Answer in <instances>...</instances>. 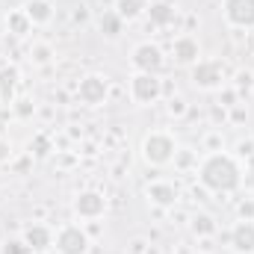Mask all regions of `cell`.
<instances>
[{"label": "cell", "instance_id": "cell-1", "mask_svg": "<svg viewBox=\"0 0 254 254\" xmlns=\"http://www.w3.org/2000/svg\"><path fill=\"white\" fill-rule=\"evenodd\" d=\"M201 184L210 192H234L240 187V166L234 157L216 151L201 163Z\"/></svg>", "mask_w": 254, "mask_h": 254}, {"label": "cell", "instance_id": "cell-2", "mask_svg": "<svg viewBox=\"0 0 254 254\" xmlns=\"http://www.w3.org/2000/svg\"><path fill=\"white\" fill-rule=\"evenodd\" d=\"M175 154H178V145H175V139H172L169 133H163V130H154V133L145 139V145H142V157H145L151 166H166V163L175 160Z\"/></svg>", "mask_w": 254, "mask_h": 254}, {"label": "cell", "instance_id": "cell-3", "mask_svg": "<svg viewBox=\"0 0 254 254\" xmlns=\"http://www.w3.org/2000/svg\"><path fill=\"white\" fill-rule=\"evenodd\" d=\"M160 95H163V83H160L157 74H142V71H136V74L130 77V98H133L136 104H154Z\"/></svg>", "mask_w": 254, "mask_h": 254}, {"label": "cell", "instance_id": "cell-4", "mask_svg": "<svg viewBox=\"0 0 254 254\" xmlns=\"http://www.w3.org/2000/svg\"><path fill=\"white\" fill-rule=\"evenodd\" d=\"M163 63H166V57H163V51H160L157 45L142 42V45H136V48H133L130 65H133L136 71H142V74H160Z\"/></svg>", "mask_w": 254, "mask_h": 254}, {"label": "cell", "instance_id": "cell-5", "mask_svg": "<svg viewBox=\"0 0 254 254\" xmlns=\"http://www.w3.org/2000/svg\"><path fill=\"white\" fill-rule=\"evenodd\" d=\"M192 83L198 89H219L225 83V65L219 60H198L192 68Z\"/></svg>", "mask_w": 254, "mask_h": 254}, {"label": "cell", "instance_id": "cell-6", "mask_svg": "<svg viewBox=\"0 0 254 254\" xmlns=\"http://www.w3.org/2000/svg\"><path fill=\"white\" fill-rule=\"evenodd\" d=\"M57 252L60 254H86L89 252V234L80 225H65L57 234Z\"/></svg>", "mask_w": 254, "mask_h": 254}, {"label": "cell", "instance_id": "cell-7", "mask_svg": "<svg viewBox=\"0 0 254 254\" xmlns=\"http://www.w3.org/2000/svg\"><path fill=\"white\" fill-rule=\"evenodd\" d=\"M107 95H110V83H107V77H98V74L83 77L80 86H77V98L86 107H101L107 101Z\"/></svg>", "mask_w": 254, "mask_h": 254}, {"label": "cell", "instance_id": "cell-8", "mask_svg": "<svg viewBox=\"0 0 254 254\" xmlns=\"http://www.w3.org/2000/svg\"><path fill=\"white\" fill-rule=\"evenodd\" d=\"M225 18L234 27H254V0H225Z\"/></svg>", "mask_w": 254, "mask_h": 254}, {"label": "cell", "instance_id": "cell-9", "mask_svg": "<svg viewBox=\"0 0 254 254\" xmlns=\"http://www.w3.org/2000/svg\"><path fill=\"white\" fill-rule=\"evenodd\" d=\"M74 210H77V216H83V219H98V216H104V210H107V198H104L101 192H80L77 201H74Z\"/></svg>", "mask_w": 254, "mask_h": 254}, {"label": "cell", "instance_id": "cell-10", "mask_svg": "<svg viewBox=\"0 0 254 254\" xmlns=\"http://www.w3.org/2000/svg\"><path fill=\"white\" fill-rule=\"evenodd\" d=\"M231 246L237 254H254V219H243L231 231Z\"/></svg>", "mask_w": 254, "mask_h": 254}, {"label": "cell", "instance_id": "cell-11", "mask_svg": "<svg viewBox=\"0 0 254 254\" xmlns=\"http://www.w3.org/2000/svg\"><path fill=\"white\" fill-rule=\"evenodd\" d=\"M172 54H175V60H178L181 65L198 63V57H201L198 39H192V36H178V39L172 42Z\"/></svg>", "mask_w": 254, "mask_h": 254}, {"label": "cell", "instance_id": "cell-12", "mask_svg": "<svg viewBox=\"0 0 254 254\" xmlns=\"http://www.w3.org/2000/svg\"><path fill=\"white\" fill-rule=\"evenodd\" d=\"M24 243H27L33 252H45V249L54 246V234H51V228H45V225H30V228L24 231Z\"/></svg>", "mask_w": 254, "mask_h": 254}, {"label": "cell", "instance_id": "cell-13", "mask_svg": "<svg viewBox=\"0 0 254 254\" xmlns=\"http://www.w3.org/2000/svg\"><path fill=\"white\" fill-rule=\"evenodd\" d=\"M148 198H151L154 204H160V207H172V204L178 201V187H175V184L157 181V184L148 187Z\"/></svg>", "mask_w": 254, "mask_h": 254}, {"label": "cell", "instance_id": "cell-14", "mask_svg": "<svg viewBox=\"0 0 254 254\" xmlns=\"http://www.w3.org/2000/svg\"><path fill=\"white\" fill-rule=\"evenodd\" d=\"M15 86H18V68L15 65H0V101H12L15 95Z\"/></svg>", "mask_w": 254, "mask_h": 254}, {"label": "cell", "instance_id": "cell-15", "mask_svg": "<svg viewBox=\"0 0 254 254\" xmlns=\"http://www.w3.org/2000/svg\"><path fill=\"white\" fill-rule=\"evenodd\" d=\"M24 12H27V18H30L33 24H48V21L54 18V6H51L48 0H30Z\"/></svg>", "mask_w": 254, "mask_h": 254}, {"label": "cell", "instance_id": "cell-16", "mask_svg": "<svg viewBox=\"0 0 254 254\" xmlns=\"http://www.w3.org/2000/svg\"><path fill=\"white\" fill-rule=\"evenodd\" d=\"M148 15H151V24H157V27H166V24H172L175 21V6L172 3H151L148 6Z\"/></svg>", "mask_w": 254, "mask_h": 254}, {"label": "cell", "instance_id": "cell-17", "mask_svg": "<svg viewBox=\"0 0 254 254\" xmlns=\"http://www.w3.org/2000/svg\"><path fill=\"white\" fill-rule=\"evenodd\" d=\"M145 9H148L145 0H119V3H116V12H119L122 21H133V18H139Z\"/></svg>", "mask_w": 254, "mask_h": 254}, {"label": "cell", "instance_id": "cell-18", "mask_svg": "<svg viewBox=\"0 0 254 254\" xmlns=\"http://www.w3.org/2000/svg\"><path fill=\"white\" fill-rule=\"evenodd\" d=\"M6 27H9V33H15V36H27V33H30V27H33V21H30V18H27V12L21 9V12H9Z\"/></svg>", "mask_w": 254, "mask_h": 254}, {"label": "cell", "instance_id": "cell-19", "mask_svg": "<svg viewBox=\"0 0 254 254\" xmlns=\"http://www.w3.org/2000/svg\"><path fill=\"white\" fill-rule=\"evenodd\" d=\"M122 18H119V12H104V18H101V30H104V36H110V39H116L119 33H122Z\"/></svg>", "mask_w": 254, "mask_h": 254}, {"label": "cell", "instance_id": "cell-20", "mask_svg": "<svg viewBox=\"0 0 254 254\" xmlns=\"http://www.w3.org/2000/svg\"><path fill=\"white\" fill-rule=\"evenodd\" d=\"M33 249L24 243V240H6L3 243V249H0V254H30Z\"/></svg>", "mask_w": 254, "mask_h": 254}, {"label": "cell", "instance_id": "cell-21", "mask_svg": "<svg viewBox=\"0 0 254 254\" xmlns=\"http://www.w3.org/2000/svg\"><path fill=\"white\" fill-rule=\"evenodd\" d=\"M213 228H216V225H213V219H210V216H195V219H192V231H195V234H201V237L213 234Z\"/></svg>", "mask_w": 254, "mask_h": 254}, {"label": "cell", "instance_id": "cell-22", "mask_svg": "<svg viewBox=\"0 0 254 254\" xmlns=\"http://www.w3.org/2000/svg\"><path fill=\"white\" fill-rule=\"evenodd\" d=\"M30 57H33L39 65H45V63H51V57H54V54H51V48H48V45H36V48L30 51Z\"/></svg>", "mask_w": 254, "mask_h": 254}, {"label": "cell", "instance_id": "cell-23", "mask_svg": "<svg viewBox=\"0 0 254 254\" xmlns=\"http://www.w3.org/2000/svg\"><path fill=\"white\" fill-rule=\"evenodd\" d=\"M48 148H51V142H48V136H36V142L30 145V151H36L39 157H45V154H48Z\"/></svg>", "mask_w": 254, "mask_h": 254}, {"label": "cell", "instance_id": "cell-24", "mask_svg": "<svg viewBox=\"0 0 254 254\" xmlns=\"http://www.w3.org/2000/svg\"><path fill=\"white\" fill-rule=\"evenodd\" d=\"M184 110H187V107H184V98H172V101H169V113H172V116H184Z\"/></svg>", "mask_w": 254, "mask_h": 254}, {"label": "cell", "instance_id": "cell-25", "mask_svg": "<svg viewBox=\"0 0 254 254\" xmlns=\"http://www.w3.org/2000/svg\"><path fill=\"white\" fill-rule=\"evenodd\" d=\"M237 86H240V89H252V74H249V71H243V74L237 77Z\"/></svg>", "mask_w": 254, "mask_h": 254}, {"label": "cell", "instance_id": "cell-26", "mask_svg": "<svg viewBox=\"0 0 254 254\" xmlns=\"http://www.w3.org/2000/svg\"><path fill=\"white\" fill-rule=\"evenodd\" d=\"M15 110H18V116H30V113H33V104H30V101H18Z\"/></svg>", "mask_w": 254, "mask_h": 254}, {"label": "cell", "instance_id": "cell-27", "mask_svg": "<svg viewBox=\"0 0 254 254\" xmlns=\"http://www.w3.org/2000/svg\"><path fill=\"white\" fill-rule=\"evenodd\" d=\"M240 154H243V157H252V154H254V145H252V142H243V145H240Z\"/></svg>", "mask_w": 254, "mask_h": 254}, {"label": "cell", "instance_id": "cell-28", "mask_svg": "<svg viewBox=\"0 0 254 254\" xmlns=\"http://www.w3.org/2000/svg\"><path fill=\"white\" fill-rule=\"evenodd\" d=\"M145 252V243H142V240H136V243H133V254H142Z\"/></svg>", "mask_w": 254, "mask_h": 254}, {"label": "cell", "instance_id": "cell-29", "mask_svg": "<svg viewBox=\"0 0 254 254\" xmlns=\"http://www.w3.org/2000/svg\"><path fill=\"white\" fill-rule=\"evenodd\" d=\"M249 172H252V175H254V154H252V157H249Z\"/></svg>", "mask_w": 254, "mask_h": 254}]
</instances>
